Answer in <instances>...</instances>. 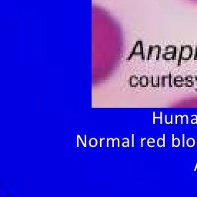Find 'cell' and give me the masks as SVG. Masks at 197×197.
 <instances>
[{
  "label": "cell",
  "mask_w": 197,
  "mask_h": 197,
  "mask_svg": "<svg viewBox=\"0 0 197 197\" xmlns=\"http://www.w3.org/2000/svg\"><path fill=\"white\" fill-rule=\"evenodd\" d=\"M192 48L189 46H186L183 47V49L181 51V55H180V59H179V65H180L181 63V59H183V60H188L192 56Z\"/></svg>",
  "instance_id": "cell-1"
},
{
  "label": "cell",
  "mask_w": 197,
  "mask_h": 197,
  "mask_svg": "<svg viewBox=\"0 0 197 197\" xmlns=\"http://www.w3.org/2000/svg\"><path fill=\"white\" fill-rule=\"evenodd\" d=\"M185 86L186 87H193L194 86V77L192 76H186L185 77Z\"/></svg>",
  "instance_id": "cell-2"
},
{
  "label": "cell",
  "mask_w": 197,
  "mask_h": 197,
  "mask_svg": "<svg viewBox=\"0 0 197 197\" xmlns=\"http://www.w3.org/2000/svg\"><path fill=\"white\" fill-rule=\"evenodd\" d=\"M185 83V79H183V76H178L175 78L174 79V84L175 86H177V87H181L183 86V85Z\"/></svg>",
  "instance_id": "cell-3"
},
{
  "label": "cell",
  "mask_w": 197,
  "mask_h": 197,
  "mask_svg": "<svg viewBox=\"0 0 197 197\" xmlns=\"http://www.w3.org/2000/svg\"><path fill=\"white\" fill-rule=\"evenodd\" d=\"M195 89L196 91H197V76H194V86Z\"/></svg>",
  "instance_id": "cell-4"
},
{
  "label": "cell",
  "mask_w": 197,
  "mask_h": 197,
  "mask_svg": "<svg viewBox=\"0 0 197 197\" xmlns=\"http://www.w3.org/2000/svg\"><path fill=\"white\" fill-rule=\"evenodd\" d=\"M190 1H193V2H195V3H197V0H190Z\"/></svg>",
  "instance_id": "cell-5"
}]
</instances>
